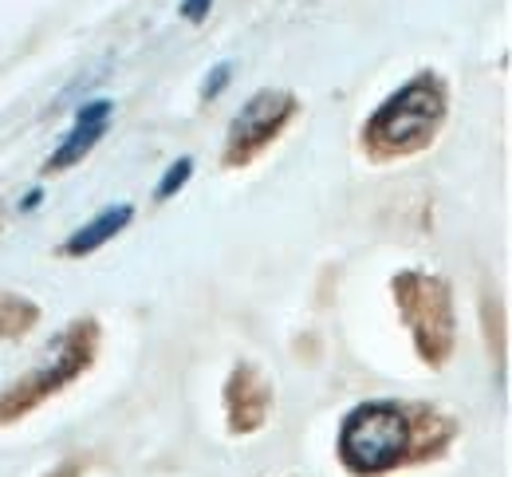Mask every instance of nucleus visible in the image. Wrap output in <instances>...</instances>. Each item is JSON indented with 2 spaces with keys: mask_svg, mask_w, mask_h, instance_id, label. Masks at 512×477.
<instances>
[{
  "mask_svg": "<svg viewBox=\"0 0 512 477\" xmlns=\"http://www.w3.org/2000/svg\"><path fill=\"white\" fill-rule=\"evenodd\" d=\"M438 119H442V87L430 75H418L379 107V115L371 119V135L383 150H410L434 135Z\"/></svg>",
  "mask_w": 512,
  "mask_h": 477,
  "instance_id": "nucleus-1",
  "label": "nucleus"
},
{
  "mask_svg": "<svg viewBox=\"0 0 512 477\" xmlns=\"http://www.w3.org/2000/svg\"><path fill=\"white\" fill-rule=\"evenodd\" d=\"M406 438H410V430H406V418L398 407H390V403L359 407L343 422V462L359 474H379L402 458Z\"/></svg>",
  "mask_w": 512,
  "mask_h": 477,
  "instance_id": "nucleus-2",
  "label": "nucleus"
},
{
  "mask_svg": "<svg viewBox=\"0 0 512 477\" xmlns=\"http://www.w3.org/2000/svg\"><path fill=\"white\" fill-rule=\"evenodd\" d=\"M288 115H292V95L288 91H260V95H253L237 111V119L229 127V142H225L229 162H245L253 150H260L268 138L280 131V123Z\"/></svg>",
  "mask_w": 512,
  "mask_h": 477,
  "instance_id": "nucleus-3",
  "label": "nucleus"
},
{
  "mask_svg": "<svg viewBox=\"0 0 512 477\" xmlns=\"http://www.w3.org/2000/svg\"><path fill=\"white\" fill-rule=\"evenodd\" d=\"M111 111H115L111 99H95V103H87V107L79 111V119H75V131H71V135L60 142V150L52 154L48 170H67V166H75V162L103 138L107 123H111Z\"/></svg>",
  "mask_w": 512,
  "mask_h": 477,
  "instance_id": "nucleus-4",
  "label": "nucleus"
},
{
  "mask_svg": "<svg viewBox=\"0 0 512 477\" xmlns=\"http://www.w3.org/2000/svg\"><path fill=\"white\" fill-rule=\"evenodd\" d=\"M130 217H134V209H130V205H111V209H103L99 217H91L83 229H75V233L67 237L64 253L67 257H87V253H95L99 245H107L115 233H123V229H127Z\"/></svg>",
  "mask_w": 512,
  "mask_h": 477,
  "instance_id": "nucleus-5",
  "label": "nucleus"
},
{
  "mask_svg": "<svg viewBox=\"0 0 512 477\" xmlns=\"http://www.w3.org/2000/svg\"><path fill=\"white\" fill-rule=\"evenodd\" d=\"M190 174H193V162L190 158H178L166 174H162V182H158V202H166V198H174L186 182H190Z\"/></svg>",
  "mask_w": 512,
  "mask_h": 477,
  "instance_id": "nucleus-6",
  "label": "nucleus"
},
{
  "mask_svg": "<svg viewBox=\"0 0 512 477\" xmlns=\"http://www.w3.org/2000/svg\"><path fill=\"white\" fill-rule=\"evenodd\" d=\"M229 75H233V68H229V64H217V68H213V75L205 79V95H209V99H213V95H221V91H225V83H229Z\"/></svg>",
  "mask_w": 512,
  "mask_h": 477,
  "instance_id": "nucleus-7",
  "label": "nucleus"
},
{
  "mask_svg": "<svg viewBox=\"0 0 512 477\" xmlns=\"http://www.w3.org/2000/svg\"><path fill=\"white\" fill-rule=\"evenodd\" d=\"M209 8H213V0H182V16L193 20V24H197V20H205V16H209Z\"/></svg>",
  "mask_w": 512,
  "mask_h": 477,
  "instance_id": "nucleus-8",
  "label": "nucleus"
},
{
  "mask_svg": "<svg viewBox=\"0 0 512 477\" xmlns=\"http://www.w3.org/2000/svg\"><path fill=\"white\" fill-rule=\"evenodd\" d=\"M52 477H75V470H71V466H67V470H60V474H52Z\"/></svg>",
  "mask_w": 512,
  "mask_h": 477,
  "instance_id": "nucleus-9",
  "label": "nucleus"
}]
</instances>
